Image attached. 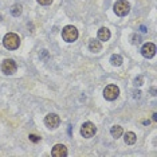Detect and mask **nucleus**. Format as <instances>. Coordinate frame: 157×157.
I'll return each mask as SVG.
<instances>
[{
    "instance_id": "21",
    "label": "nucleus",
    "mask_w": 157,
    "mask_h": 157,
    "mask_svg": "<svg viewBox=\"0 0 157 157\" xmlns=\"http://www.w3.org/2000/svg\"><path fill=\"white\" fill-rule=\"evenodd\" d=\"M153 121H157V114H156V113L153 114Z\"/></svg>"
},
{
    "instance_id": "19",
    "label": "nucleus",
    "mask_w": 157,
    "mask_h": 157,
    "mask_svg": "<svg viewBox=\"0 0 157 157\" xmlns=\"http://www.w3.org/2000/svg\"><path fill=\"white\" fill-rule=\"evenodd\" d=\"M36 2L39 3V4H42V6H48V4H51L52 3V0H36Z\"/></svg>"
},
{
    "instance_id": "16",
    "label": "nucleus",
    "mask_w": 157,
    "mask_h": 157,
    "mask_svg": "<svg viewBox=\"0 0 157 157\" xmlns=\"http://www.w3.org/2000/svg\"><path fill=\"white\" fill-rule=\"evenodd\" d=\"M132 43H133V44L141 43V36H140V35H133V36H132Z\"/></svg>"
},
{
    "instance_id": "20",
    "label": "nucleus",
    "mask_w": 157,
    "mask_h": 157,
    "mask_svg": "<svg viewBox=\"0 0 157 157\" xmlns=\"http://www.w3.org/2000/svg\"><path fill=\"white\" fill-rule=\"evenodd\" d=\"M133 94H134V98H140V94H141V93L138 91V90H137V91L134 90V91H133Z\"/></svg>"
},
{
    "instance_id": "14",
    "label": "nucleus",
    "mask_w": 157,
    "mask_h": 157,
    "mask_svg": "<svg viewBox=\"0 0 157 157\" xmlns=\"http://www.w3.org/2000/svg\"><path fill=\"white\" fill-rule=\"evenodd\" d=\"M122 62H124L122 56L118 54H114V55H112V58H110V63H112L113 66H121Z\"/></svg>"
},
{
    "instance_id": "4",
    "label": "nucleus",
    "mask_w": 157,
    "mask_h": 157,
    "mask_svg": "<svg viewBox=\"0 0 157 157\" xmlns=\"http://www.w3.org/2000/svg\"><path fill=\"white\" fill-rule=\"evenodd\" d=\"M118 95H120V89L116 85H108L105 87V90H103V97L108 101H114Z\"/></svg>"
},
{
    "instance_id": "15",
    "label": "nucleus",
    "mask_w": 157,
    "mask_h": 157,
    "mask_svg": "<svg viewBox=\"0 0 157 157\" xmlns=\"http://www.w3.org/2000/svg\"><path fill=\"white\" fill-rule=\"evenodd\" d=\"M22 12H23V8H22V6H20V4H13V6L11 7V13H12V16L19 17L20 15H22Z\"/></svg>"
},
{
    "instance_id": "13",
    "label": "nucleus",
    "mask_w": 157,
    "mask_h": 157,
    "mask_svg": "<svg viewBox=\"0 0 157 157\" xmlns=\"http://www.w3.org/2000/svg\"><path fill=\"white\" fill-rule=\"evenodd\" d=\"M110 134H112L114 138H120L121 136L124 134V130L121 126H118V125H114L112 129H110Z\"/></svg>"
},
{
    "instance_id": "9",
    "label": "nucleus",
    "mask_w": 157,
    "mask_h": 157,
    "mask_svg": "<svg viewBox=\"0 0 157 157\" xmlns=\"http://www.w3.org/2000/svg\"><path fill=\"white\" fill-rule=\"evenodd\" d=\"M51 155L54 157H66L67 156V148L62 144H56L51 151Z\"/></svg>"
},
{
    "instance_id": "11",
    "label": "nucleus",
    "mask_w": 157,
    "mask_h": 157,
    "mask_svg": "<svg viewBox=\"0 0 157 157\" xmlns=\"http://www.w3.org/2000/svg\"><path fill=\"white\" fill-rule=\"evenodd\" d=\"M89 50H90L91 52H99L102 50V44L99 40H95V39H93V40L89 42Z\"/></svg>"
},
{
    "instance_id": "7",
    "label": "nucleus",
    "mask_w": 157,
    "mask_h": 157,
    "mask_svg": "<svg viewBox=\"0 0 157 157\" xmlns=\"http://www.w3.org/2000/svg\"><path fill=\"white\" fill-rule=\"evenodd\" d=\"M17 66H16V62L13 59H6L3 60L2 63V71L4 74H7V75H11V74H13L16 71Z\"/></svg>"
},
{
    "instance_id": "8",
    "label": "nucleus",
    "mask_w": 157,
    "mask_h": 157,
    "mask_svg": "<svg viewBox=\"0 0 157 157\" xmlns=\"http://www.w3.org/2000/svg\"><path fill=\"white\" fill-rule=\"evenodd\" d=\"M141 54H142V56H145V58H153L156 54V46L153 43H149V42L145 43L141 48Z\"/></svg>"
},
{
    "instance_id": "17",
    "label": "nucleus",
    "mask_w": 157,
    "mask_h": 157,
    "mask_svg": "<svg viewBox=\"0 0 157 157\" xmlns=\"http://www.w3.org/2000/svg\"><path fill=\"white\" fill-rule=\"evenodd\" d=\"M28 137H30V141H33V142H39L40 141V137L36 136V134H30Z\"/></svg>"
},
{
    "instance_id": "6",
    "label": "nucleus",
    "mask_w": 157,
    "mask_h": 157,
    "mask_svg": "<svg viewBox=\"0 0 157 157\" xmlns=\"http://www.w3.org/2000/svg\"><path fill=\"white\" fill-rule=\"evenodd\" d=\"M97 133V128L93 122H85L81 128V134L85 138H91L93 136Z\"/></svg>"
},
{
    "instance_id": "12",
    "label": "nucleus",
    "mask_w": 157,
    "mask_h": 157,
    "mask_svg": "<svg viewBox=\"0 0 157 157\" xmlns=\"http://www.w3.org/2000/svg\"><path fill=\"white\" fill-rule=\"evenodd\" d=\"M125 142H126L128 145H133L136 141H137V136H136L133 132H126L125 133V137H124Z\"/></svg>"
},
{
    "instance_id": "18",
    "label": "nucleus",
    "mask_w": 157,
    "mask_h": 157,
    "mask_svg": "<svg viewBox=\"0 0 157 157\" xmlns=\"http://www.w3.org/2000/svg\"><path fill=\"white\" fill-rule=\"evenodd\" d=\"M142 82H144V78H142V77H137L134 79V86H141Z\"/></svg>"
},
{
    "instance_id": "3",
    "label": "nucleus",
    "mask_w": 157,
    "mask_h": 157,
    "mask_svg": "<svg viewBox=\"0 0 157 157\" xmlns=\"http://www.w3.org/2000/svg\"><path fill=\"white\" fill-rule=\"evenodd\" d=\"M114 12L118 16H126L130 12V4L126 0H120L114 4Z\"/></svg>"
},
{
    "instance_id": "5",
    "label": "nucleus",
    "mask_w": 157,
    "mask_h": 157,
    "mask_svg": "<svg viewBox=\"0 0 157 157\" xmlns=\"http://www.w3.org/2000/svg\"><path fill=\"white\" fill-rule=\"evenodd\" d=\"M44 124H46V126H47L48 129H56V128L59 126V124H60V118H59L58 114L50 113V114L46 116Z\"/></svg>"
},
{
    "instance_id": "10",
    "label": "nucleus",
    "mask_w": 157,
    "mask_h": 157,
    "mask_svg": "<svg viewBox=\"0 0 157 157\" xmlns=\"http://www.w3.org/2000/svg\"><path fill=\"white\" fill-rule=\"evenodd\" d=\"M110 36H112V34H110V31L106 27H102V28H99L98 30V39L99 40L106 42V40H109L110 39Z\"/></svg>"
},
{
    "instance_id": "1",
    "label": "nucleus",
    "mask_w": 157,
    "mask_h": 157,
    "mask_svg": "<svg viewBox=\"0 0 157 157\" xmlns=\"http://www.w3.org/2000/svg\"><path fill=\"white\" fill-rule=\"evenodd\" d=\"M3 44L7 50H16L20 44V38L13 33H8L3 39Z\"/></svg>"
},
{
    "instance_id": "2",
    "label": "nucleus",
    "mask_w": 157,
    "mask_h": 157,
    "mask_svg": "<svg viewBox=\"0 0 157 157\" xmlns=\"http://www.w3.org/2000/svg\"><path fill=\"white\" fill-rule=\"evenodd\" d=\"M62 38L65 39L66 42H75L78 39V30L74 26H66L65 28L62 30Z\"/></svg>"
}]
</instances>
